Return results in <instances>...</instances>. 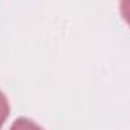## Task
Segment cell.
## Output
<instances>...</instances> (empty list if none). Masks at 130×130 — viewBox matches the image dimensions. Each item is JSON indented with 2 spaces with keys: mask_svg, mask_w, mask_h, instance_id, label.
I'll list each match as a JSON object with an SVG mask.
<instances>
[{
  "mask_svg": "<svg viewBox=\"0 0 130 130\" xmlns=\"http://www.w3.org/2000/svg\"><path fill=\"white\" fill-rule=\"evenodd\" d=\"M11 130H41L36 124H33L32 121L26 120V118H21V120H17L12 126Z\"/></svg>",
  "mask_w": 130,
  "mask_h": 130,
  "instance_id": "cell-1",
  "label": "cell"
},
{
  "mask_svg": "<svg viewBox=\"0 0 130 130\" xmlns=\"http://www.w3.org/2000/svg\"><path fill=\"white\" fill-rule=\"evenodd\" d=\"M8 113H9V106H8L6 97L0 92V129H2V124L5 123V120H6Z\"/></svg>",
  "mask_w": 130,
  "mask_h": 130,
  "instance_id": "cell-2",
  "label": "cell"
},
{
  "mask_svg": "<svg viewBox=\"0 0 130 130\" xmlns=\"http://www.w3.org/2000/svg\"><path fill=\"white\" fill-rule=\"evenodd\" d=\"M121 14L123 18L130 24V0H121Z\"/></svg>",
  "mask_w": 130,
  "mask_h": 130,
  "instance_id": "cell-3",
  "label": "cell"
}]
</instances>
